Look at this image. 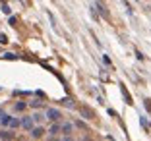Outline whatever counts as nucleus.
<instances>
[{
  "label": "nucleus",
  "instance_id": "1",
  "mask_svg": "<svg viewBox=\"0 0 151 141\" xmlns=\"http://www.w3.org/2000/svg\"><path fill=\"white\" fill-rule=\"evenodd\" d=\"M45 118L49 120V122H58V120L62 118V112L58 110V108H49V110H47V114H45Z\"/></svg>",
  "mask_w": 151,
  "mask_h": 141
},
{
  "label": "nucleus",
  "instance_id": "2",
  "mask_svg": "<svg viewBox=\"0 0 151 141\" xmlns=\"http://www.w3.org/2000/svg\"><path fill=\"white\" fill-rule=\"evenodd\" d=\"M22 128L23 130H29V132L35 128V122H33L31 116H23V118H22Z\"/></svg>",
  "mask_w": 151,
  "mask_h": 141
},
{
  "label": "nucleus",
  "instance_id": "3",
  "mask_svg": "<svg viewBox=\"0 0 151 141\" xmlns=\"http://www.w3.org/2000/svg\"><path fill=\"white\" fill-rule=\"evenodd\" d=\"M45 133H47V132H45L43 126H35V128L31 130V137H33V139H41Z\"/></svg>",
  "mask_w": 151,
  "mask_h": 141
},
{
  "label": "nucleus",
  "instance_id": "4",
  "mask_svg": "<svg viewBox=\"0 0 151 141\" xmlns=\"http://www.w3.org/2000/svg\"><path fill=\"white\" fill-rule=\"evenodd\" d=\"M80 114L83 116V118H87V120H93L95 118V112L91 110V108H87V106H81V108H80Z\"/></svg>",
  "mask_w": 151,
  "mask_h": 141
},
{
  "label": "nucleus",
  "instance_id": "5",
  "mask_svg": "<svg viewBox=\"0 0 151 141\" xmlns=\"http://www.w3.org/2000/svg\"><path fill=\"white\" fill-rule=\"evenodd\" d=\"M72 132H74V124L66 122L60 126V133H64V135H72Z\"/></svg>",
  "mask_w": 151,
  "mask_h": 141
},
{
  "label": "nucleus",
  "instance_id": "6",
  "mask_svg": "<svg viewBox=\"0 0 151 141\" xmlns=\"http://www.w3.org/2000/svg\"><path fill=\"white\" fill-rule=\"evenodd\" d=\"M0 139L2 141H12L14 139V132L12 130H0Z\"/></svg>",
  "mask_w": 151,
  "mask_h": 141
},
{
  "label": "nucleus",
  "instance_id": "7",
  "mask_svg": "<svg viewBox=\"0 0 151 141\" xmlns=\"http://www.w3.org/2000/svg\"><path fill=\"white\" fill-rule=\"evenodd\" d=\"M25 108H27V102H23V101H19V102L14 104V110H16V112H23Z\"/></svg>",
  "mask_w": 151,
  "mask_h": 141
},
{
  "label": "nucleus",
  "instance_id": "8",
  "mask_svg": "<svg viewBox=\"0 0 151 141\" xmlns=\"http://www.w3.org/2000/svg\"><path fill=\"white\" fill-rule=\"evenodd\" d=\"M49 133H50V135H58V133H60V124H58V122H54L52 126H50Z\"/></svg>",
  "mask_w": 151,
  "mask_h": 141
},
{
  "label": "nucleus",
  "instance_id": "9",
  "mask_svg": "<svg viewBox=\"0 0 151 141\" xmlns=\"http://www.w3.org/2000/svg\"><path fill=\"white\" fill-rule=\"evenodd\" d=\"M10 120H12V116H8V114L0 116V124H2V126H10Z\"/></svg>",
  "mask_w": 151,
  "mask_h": 141
},
{
  "label": "nucleus",
  "instance_id": "10",
  "mask_svg": "<svg viewBox=\"0 0 151 141\" xmlns=\"http://www.w3.org/2000/svg\"><path fill=\"white\" fill-rule=\"evenodd\" d=\"M19 126H22V120H18V118H12V120H10V128H12V130L19 128Z\"/></svg>",
  "mask_w": 151,
  "mask_h": 141
},
{
  "label": "nucleus",
  "instance_id": "11",
  "mask_svg": "<svg viewBox=\"0 0 151 141\" xmlns=\"http://www.w3.org/2000/svg\"><path fill=\"white\" fill-rule=\"evenodd\" d=\"M31 118H33V122L39 124V122H43V120H45V114H41V112H35V114H33Z\"/></svg>",
  "mask_w": 151,
  "mask_h": 141
},
{
  "label": "nucleus",
  "instance_id": "12",
  "mask_svg": "<svg viewBox=\"0 0 151 141\" xmlns=\"http://www.w3.org/2000/svg\"><path fill=\"white\" fill-rule=\"evenodd\" d=\"M29 104H31L33 108H41V106H43V102H41L39 99H37V101H31V102H29Z\"/></svg>",
  "mask_w": 151,
  "mask_h": 141
},
{
  "label": "nucleus",
  "instance_id": "13",
  "mask_svg": "<svg viewBox=\"0 0 151 141\" xmlns=\"http://www.w3.org/2000/svg\"><path fill=\"white\" fill-rule=\"evenodd\" d=\"M76 126H78L80 130H85V132H87V126H85V124L81 122V120H78V122H76Z\"/></svg>",
  "mask_w": 151,
  "mask_h": 141
},
{
  "label": "nucleus",
  "instance_id": "14",
  "mask_svg": "<svg viewBox=\"0 0 151 141\" xmlns=\"http://www.w3.org/2000/svg\"><path fill=\"white\" fill-rule=\"evenodd\" d=\"M97 10H99V12H101V16H105V18H107V10L103 8L101 4H97Z\"/></svg>",
  "mask_w": 151,
  "mask_h": 141
},
{
  "label": "nucleus",
  "instance_id": "15",
  "mask_svg": "<svg viewBox=\"0 0 151 141\" xmlns=\"http://www.w3.org/2000/svg\"><path fill=\"white\" fill-rule=\"evenodd\" d=\"M6 43H8V37H6V35H0V44H6Z\"/></svg>",
  "mask_w": 151,
  "mask_h": 141
},
{
  "label": "nucleus",
  "instance_id": "16",
  "mask_svg": "<svg viewBox=\"0 0 151 141\" xmlns=\"http://www.w3.org/2000/svg\"><path fill=\"white\" fill-rule=\"evenodd\" d=\"M49 141H60V139H58L56 135H50V139H49Z\"/></svg>",
  "mask_w": 151,
  "mask_h": 141
},
{
  "label": "nucleus",
  "instance_id": "17",
  "mask_svg": "<svg viewBox=\"0 0 151 141\" xmlns=\"http://www.w3.org/2000/svg\"><path fill=\"white\" fill-rule=\"evenodd\" d=\"M2 114H4V112H2V110H0V116H2Z\"/></svg>",
  "mask_w": 151,
  "mask_h": 141
},
{
  "label": "nucleus",
  "instance_id": "18",
  "mask_svg": "<svg viewBox=\"0 0 151 141\" xmlns=\"http://www.w3.org/2000/svg\"><path fill=\"white\" fill-rule=\"evenodd\" d=\"M0 2H6V0H0Z\"/></svg>",
  "mask_w": 151,
  "mask_h": 141
}]
</instances>
